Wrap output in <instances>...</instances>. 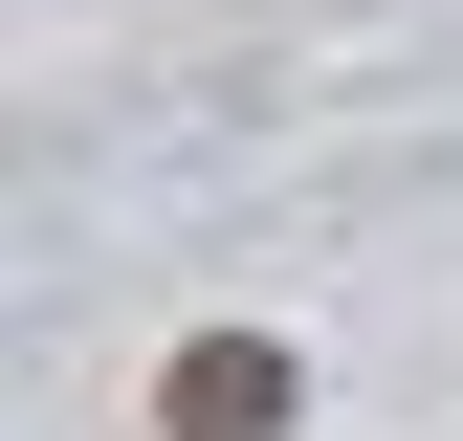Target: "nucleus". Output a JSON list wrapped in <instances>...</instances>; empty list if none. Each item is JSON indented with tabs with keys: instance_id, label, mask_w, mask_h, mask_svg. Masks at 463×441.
I'll use <instances>...</instances> for the list:
<instances>
[{
	"instance_id": "nucleus-1",
	"label": "nucleus",
	"mask_w": 463,
	"mask_h": 441,
	"mask_svg": "<svg viewBox=\"0 0 463 441\" xmlns=\"http://www.w3.org/2000/svg\"><path fill=\"white\" fill-rule=\"evenodd\" d=\"M155 419L177 441H287V331H199V353L155 375Z\"/></svg>"
}]
</instances>
